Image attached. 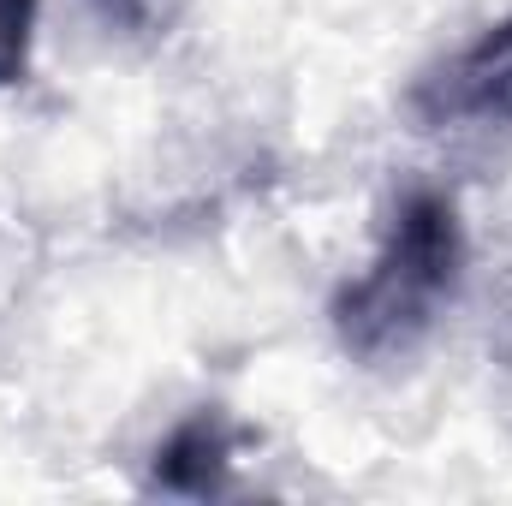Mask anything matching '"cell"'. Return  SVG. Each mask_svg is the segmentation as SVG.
<instances>
[{"label": "cell", "mask_w": 512, "mask_h": 506, "mask_svg": "<svg viewBox=\"0 0 512 506\" xmlns=\"http://www.w3.org/2000/svg\"><path fill=\"white\" fill-rule=\"evenodd\" d=\"M465 280V221L459 203L435 185H411L393 197L382 245L358 280H346L328 304L340 346L358 364L411 358Z\"/></svg>", "instance_id": "cell-1"}, {"label": "cell", "mask_w": 512, "mask_h": 506, "mask_svg": "<svg viewBox=\"0 0 512 506\" xmlns=\"http://www.w3.org/2000/svg\"><path fill=\"white\" fill-rule=\"evenodd\" d=\"M405 114L423 131H453V126H507L512 120V12L495 18L483 36L435 60L411 90Z\"/></svg>", "instance_id": "cell-2"}, {"label": "cell", "mask_w": 512, "mask_h": 506, "mask_svg": "<svg viewBox=\"0 0 512 506\" xmlns=\"http://www.w3.org/2000/svg\"><path fill=\"white\" fill-rule=\"evenodd\" d=\"M233 459H239V429H233V417H227L221 405H203V411H191L185 423H173V435L155 447L149 489H155V495H179V501L227 495Z\"/></svg>", "instance_id": "cell-3"}, {"label": "cell", "mask_w": 512, "mask_h": 506, "mask_svg": "<svg viewBox=\"0 0 512 506\" xmlns=\"http://www.w3.org/2000/svg\"><path fill=\"white\" fill-rule=\"evenodd\" d=\"M36 12H42V0H0V90L24 84V72H30Z\"/></svg>", "instance_id": "cell-4"}, {"label": "cell", "mask_w": 512, "mask_h": 506, "mask_svg": "<svg viewBox=\"0 0 512 506\" xmlns=\"http://www.w3.org/2000/svg\"><path fill=\"white\" fill-rule=\"evenodd\" d=\"M90 6H96V18L114 24V30H149V24H155V0H90Z\"/></svg>", "instance_id": "cell-5"}]
</instances>
